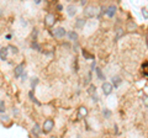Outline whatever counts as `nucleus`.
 <instances>
[{
	"instance_id": "f257e3e1",
	"label": "nucleus",
	"mask_w": 148,
	"mask_h": 138,
	"mask_svg": "<svg viewBox=\"0 0 148 138\" xmlns=\"http://www.w3.org/2000/svg\"><path fill=\"white\" fill-rule=\"evenodd\" d=\"M96 8L95 6H85L84 8V11H83V15H84V17H86V19H94V17L96 16Z\"/></svg>"
},
{
	"instance_id": "f03ea898",
	"label": "nucleus",
	"mask_w": 148,
	"mask_h": 138,
	"mask_svg": "<svg viewBox=\"0 0 148 138\" xmlns=\"http://www.w3.org/2000/svg\"><path fill=\"white\" fill-rule=\"evenodd\" d=\"M51 35L56 38H64L67 36V30L64 29V27L59 26V27H56L53 30V32H51Z\"/></svg>"
},
{
	"instance_id": "7ed1b4c3",
	"label": "nucleus",
	"mask_w": 148,
	"mask_h": 138,
	"mask_svg": "<svg viewBox=\"0 0 148 138\" xmlns=\"http://www.w3.org/2000/svg\"><path fill=\"white\" fill-rule=\"evenodd\" d=\"M53 128H54V121H53V120H52V118L45 120L43 126H42V132H45V133H49V132H52Z\"/></svg>"
},
{
	"instance_id": "20e7f679",
	"label": "nucleus",
	"mask_w": 148,
	"mask_h": 138,
	"mask_svg": "<svg viewBox=\"0 0 148 138\" xmlns=\"http://www.w3.org/2000/svg\"><path fill=\"white\" fill-rule=\"evenodd\" d=\"M43 24L47 26V27H52L54 24H56V15L52 12H48L47 15L45 16V21H43Z\"/></svg>"
},
{
	"instance_id": "39448f33",
	"label": "nucleus",
	"mask_w": 148,
	"mask_h": 138,
	"mask_svg": "<svg viewBox=\"0 0 148 138\" xmlns=\"http://www.w3.org/2000/svg\"><path fill=\"white\" fill-rule=\"evenodd\" d=\"M24 72H25V63L17 64V66L15 67V69H14V77H15L16 79H18V78L22 75Z\"/></svg>"
},
{
	"instance_id": "423d86ee",
	"label": "nucleus",
	"mask_w": 148,
	"mask_h": 138,
	"mask_svg": "<svg viewBox=\"0 0 148 138\" xmlns=\"http://www.w3.org/2000/svg\"><path fill=\"white\" fill-rule=\"evenodd\" d=\"M101 89H103V94L105 96H109L111 93H112V90H114L112 85H111L109 81H104L103 84H101Z\"/></svg>"
},
{
	"instance_id": "0eeeda50",
	"label": "nucleus",
	"mask_w": 148,
	"mask_h": 138,
	"mask_svg": "<svg viewBox=\"0 0 148 138\" xmlns=\"http://www.w3.org/2000/svg\"><path fill=\"white\" fill-rule=\"evenodd\" d=\"M116 12H117V6L116 5H109V6H106V16L110 17V19H112V17L116 15Z\"/></svg>"
},
{
	"instance_id": "6e6552de",
	"label": "nucleus",
	"mask_w": 148,
	"mask_h": 138,
	"mask_svg": "<svg viewBox=\"0 0 148 138\" xmlns=\"http://www.w3.org/2000/svg\"><path fill=\"white\" fill-rule=\"evenodd\" d=\"M110 84L112 85V88H114V89H117L119 86L122 84L121 77H120V75H115V77H112V79H111V83H110Z\"/></svg>"
},
{
	"instance_id": "1a4fd4ad",
	"label": "nucleus",
	"mask_w": 148,
	"mask_h": 138,
	"mask_svg": "<svg viewBox=\"0 0 148 138\" xmlns=\"http://www.w3.org/2000/svg\"><path fill=\"white\" fill-rule=\"evenodd\" d=\"M66 10H67L68 16H71V17H74L77 15V12H78V9H77V6L74 5V4H69Z\"/></svg>"
},
{
	"instance_id": "9d476101",
	"label": "nucleus",
	"mask_w": 148,
	"mask_h": 138,
	"mask_svg": "<svg viewBox=\"0 0 148 138\" xmlns=\"http://www.w3.org/2000/svg\"><path fill=\"white\" fill-rule=\"evenodd\" d=\"M31 133H32V135H34L36 138H37V137H40V136H41V133H42V128H41V126H40L37 122L34 125V127H32Z\"/></svg>"
},
{
	"instance_id": "9b49d317",
	"label": "nucleus",
	"mask_w": 148,
	"mask_h": 138,
	"mask_svg": "<svg viewBox=\"0 0 148 138\" xmlns=\"http://www.w3.org/2000/svg\"><path fill=\"white\" fill-rule=\"evenodd\" d=\"M95 74H96V78H98V80H100V81H105L106 80V75L104 74V72L101 70V68H99V67H96L95 68Z\"/></svg>"
},
{
	"instance_id": "f8f14e48",
	"label": "nucleus",
	"mask_w": 148,
	"mask_h": 138,
	"mask_svg": "<svg viewBox=\"0 0 148 138\" xmlns=\"http://www.w3.org/2000/svg\"><path fill=\"white\" fill-rule=\"evenodd\" d=\"M86 24V20L84 19V17H78V19L75 20V24H74V27L75 29H84V26Z\"/></svg>"
},
{
	"instance_id": "ddd939ff",
	"label": "nucleus",
	"mask_w": 148,
	"mask_h": 138,
	"mask_svg": "<svg viewBox=\"0 0 148 138\" xmlns=\"http://www.w3.org/2000/svg\"><path fill=\"white\" fill-rule=\"evenodd\" d=\"M67 36L69 41H72V42H78V40H79V35H78L77 31H69L67 32Z\"/></svg>"
},
{
	"instance_id": "4468645a",
	"label": "nucleus",
	"mask_w": 148,
	"mask_h": 138,
	"mask_svg": "<svg viewBox=\"0 0 148 138\" xmlns=\"http://www.w3.org/2000/svg\"><path fill=\"white\" fill-rule=\"evenodd\" d=\"M8 54H9L8 47H0V59H1L3 62L8 61Z\"/></svg>"
},
{
	"instance_id": "2eb2a0df",
	"label": "nucleus",
	"mask_w": 148,
	"mask_h": 138,
	"mask_svg": "<svg viewBox=\"0 0 148 138\" xmlns=\"http://www.w3.org/2000/svg\"><path fill=\"white\" fill-rule=\"evenodd\" d=\"M125 36V30L122 29V27H119V29H116V31H115V42H117V41L123 37Z\"/></svg>"
},
{
	"instance_id": "dca6fc26",
	"label": "nucleus",
	"mask_w": 148,
	"mask_h": 138,
	"mask_svg": "<svg viewBox=\"0 0 148 138\" xmlns=\"http://www.w3.org/2000/svg\"><path fill=\"white\" fill-rule=\"evenodd\" d=\"M82 54H83V57H84L85 61H95V56L94 54H90L86 49H82Z\"/></svg>"
},
{
	"instance_id": "f3484780",
	"label": "nucleus",
	"mask_w": 148,
	"mask_h": 138,
	"mask_svg": "<svg viewBox=\"0 0 148 138\" xmlns=\"http://www.w3.org/2000/svg\"><path fill=\"white\" fill-rule=\"evenodd\" d=\"M88 115V109L85 106H80L78 110V118H85Z\"/></svg>"
},
{
	"instance_id": "a211bd4d",
	"label": "nucleus",
	"mask_w": 148,
	"mask_h": 138,
	"mask_svg": "<svg viewBox=\"0 0 148 138\" xmlns=\"http://www.w3.org/2000/svg\"><path fill=\"white\" fill-rule=\"evenodd\" d=\"M38 83H40V78L38 77H32L31 79H30V85H31V90H34L36 89V86L38 85Z\"/></svg>"
},
{
	"instance_id": "6ab92c4d",
	"label": "nucleus",
	"mask_w": 148,
	"mask_h": 138,
	"mask_svg": "<svg viewBox=\"0 0 148 138\" xmlns=\"http://www.w3.org/2000/svg\"><path fill=\"white\" fill-rule=\"evenodd\" d=\"M29 99H30L34 104H36L37 106H41V102L36 99V96H35V91H34V90H30V91H29Z\"/></svg>"
},
{
	"instance_id": "aec40b11",
	"label": "nucleus",
	"mask_w": 148,
	"mask_h": 138,
	"mask_svg": "<svg viewBox=\"0 0 148 138\" xmlns=\"http://www.w3.org/2000/svg\"><path fill=\"white\" fill-rule=\"evenodd\" d=\"M31 48L36 51V52H42V47H41V44L37 42V41H32L31 42Z\"/></svg>"
},
{
	"instance_id": "412c9836",
	"label": "nucleus",
	"mask_w": 148,
	"mask_h": 138,
	"mask_svg": "<svg viewBox=\"0 0 148 138\" xmlns=\"http://www.w3.org/2000/svg\"><path fill=\"white\" fill-rule=\"evenodd\" d=\"M101 113H103L104 118H106V120H109L111 116H112V111H111V110H109V109H103Z\"/></svg>"
},
{
	"instance_id": "4be33fe9",
	"label": "nucleus",
	"mask_w": 148,
	"mask_h": 138,
	"mask_svg": "<svg viewBox=\"0 0 148 138\" xmlns=\"http://www.w3.org/2000/svg\"><path fill=\"white\" fill-rule=\"evenodd\" d=\"M86 91H88V94H89V95L96 94V86L91 83V84H89V88H88V90H86Z\"/></svg>"
},
{
	"instance_id": "5701e85b",
	"label": "nucleus",
	"mask_w": 148,
	"mask_h": 138,
	"mask_svg": "<svg viewBox=\"0 0 148 138\" xmlns=\"http://www.w3.org/2000/svg\"><path fill=\"white\" fill-rule=\"evenodd\" d=\"M6 111V105L4 100H0V115H4Z\"/></svg>"
},
{
	"instance_id": "b1692460",
	"label": "nucleus",
	"mask_w": 148,
	"mask_h": 138,
	"mask_svg": "<svg viewBox=\"0 0 148 138\" xmlns=\"http://www.w3.org/2000/svg\"><path fill=\"white\" fill-rule=\"evenodd\" d=\"M8 49H11L10 52H11V53H14V54H17V53H18V47H17V46L9 44V46H8Z\"/></svg>"
},
{
	"instance_id": "393cba45",
	"label": "nucleus",
	"mask_w": 148,
	"mask_h": 138,
	"mask_svg": "<svg viewBox=\"0 0 148 138\" xmlns=\"http://www.w3.org/2000/svg\"><path fill=\"white\" fill-rule=\"evenodd\" d=\"M37 37H38V29H34L31 33V38L32 41H37Z\"/></svg>"
},
{
	"instance_id": "a878e982",
	"label": "nucleus",
	"mask_w": 148,
	"mask_h": 138,
	"mask_svg": "<svg viewBox=\"0 0 148 138\" xmlns=\"http://www.w3.org/2000/svg\"><path fill=\"white\" fill-rule=\"evenodd\" d=\"M73 69H74V72H75V73L79 72V63H78V59H77V58L74 59V63H73Z\"/></svg>"
},
{
	"instance_id": "bb28decb",
	"label": "nucleus",
	"mask_w": 148,
	"mask_h": 138,
	"mask_svg": "<svg viewBox=\"0 0 148 138\" xmlns=\"http://www.w3.org/2000/svg\"><path fill=\"white\" fill-rule=\"evenodd\" d=\"M0 120H1L3 122H8L9 120H10V117H9V115L4 113V115H0Z\"/></svg>"
},
{
	"instance_id": "cd10ccee",
	"label": "nucleus",
	"mask_w": 148,
	"mask_h": 138,
	"mask_svg": "<svg viewBox=\"0 0 148 138\" xmlns=\"http://www.w3.org/2000/svg\"><path fill=\"white\" fill-rule=\"evenodd\" d=\"M106 15V6H101L100 8V12H99V17Z\"/></svg>"
},
{
	"instance_id": "c85d7f7f",
	"label": "nucleus",
	"mask_w": 148,
	"mask_h": 138,
	"mask_svg": "<svg viewBox=\"0 0 148 138\" xmlns=\"http://www.w3.org/2000/svg\"><path fill=\"white\" fill-rule=\"evenodd\" d=\"M135 30V29H137V25L135 24V22H132V21H130L128 22V31H131V30Z\"/></svg>"
},
{
	"instance_id": "c756f323",
	"label": "nucleus",
	"mask_w": 148,
	"mask_h": 138,
	"mask_svg": "<svg viewBox=\"0 0 148 138\" xmlns=\"http://www.w3.org/2000/svg\"><path fill=\"white\" fill-rule=\"evenodd\" d=\"M91 99H92V102H95V104L99 102V96H98V94H92L91 95Z\"/></svg>"
},
{
	"instance_id": "7c9ffc66",
	"label": "nucleus",
	"mask_w": 148,
	"mask_h": 138,
	"mask_svg": "<svg viewBox=\"0 0 148 138\" xmlns=\"http://www.w3.org/2000/svg\"><path fill=\"white\" fill-rule=\"evenodd\" d=\"M142 15H143V17H145V20L148 19V15H147V8H143V9H142Z\"/></svg>"
},
{
	"instance_id": "2f4dec72",
	"label": "nucleus",
	"mask_w": 148,
	"mask_h": 138,
	"mask_svg": "<svg viewBox=\"0 0 148 138\" xmlns=\"http://www.w3.org/2000/svg\"><path fill=\"white\" fill-rule=\"evenodd\" d=\"M73 49H74V52H78V49H79V43H78V42H74Z\"/></svg>"
},
{
	"instance_id": "473e14b6",
	"label": "nucleus",
	"mask_w": 148,
	"mask_h": 138,
	"mask_svg": "<svg viewBox=\"0 0 148 138\" xmlns=\"http://www.w3.org/2000/svg\"><path fill=\"white\" fill-rule=\"evenodd\" d=\"M95 68H96V61H92V62H91V67H90V69H91L90 72H94Z\"/></svg>"
},
{
	"instance_id": "72a5a7b5",
	"label": "nucleus",
	"mask_w": 148,
	"mask_h": 138,
	"mask_svg": "<svg viewBox=\"0 0 148 138\" xmlns=\"http://www.w3.org/2000/svg\"><path fill=\"white\" fill-rule=\"evenodd\" d=\"M20 78H21V79H22V81H25V80H27V72L25 70L24 73H22V75H21Z\"/></svg>"
},
{
	"instance_id": "f704fd0d",
	"label": "nucleus",
	"mask_w": 148,
	"mask_h": 138,
	"mask_svg": "<svg viewBox=\"0 0 148 138\" xmlns=\"http://www.w3.org/2000/svg\"><path fill=\"white\" fill-rule=\"evenodd\" d=\"M12 115L14 116H18V109L17 107H12Z\"/></svg>"
},
{
	"instance_id": "c9c22d12",
	"label": "nucleus",
	"mask_w": 148,
	"mask_h": 138,
	"mask_svg": "<svg viewBox=\"0 0 148 138\" xmlns=\"http://www.w3.org/2000/svg\"><path fill=\"white\" fill-rule=\"evenodd\" d=\"M56 9H57L58 11H62L63 10V5L62 4H56Z\"/></svg>"
},
{
	"instance_id": "e433bc0d",
	"label": "nucleus",
	"mask_w": 148,
	"mask_h": 138,
	"mask_svg": "<svg viewBox=\"0 0 148 138\" xmlns=\"http://www.w3.org/2000/svg\"><path fill=\"white\" fill-rule=\"evenodd\" d=\"M5 40L11 41V40H12V33H6V35H5Z\"/></svg>"
},
{
	"instance_id": "4c0bfd02",
	"label": "nucleus",
	"mask_w": 148,
	"mask_h": 138,
	"mask_svg": "<svg viewBox=\"0 0 148 138\" xmlns=\"http://www.w3.org/2000/svg\"><path fill=\"white\" fill-rule=\"evenodd\" d=\"M80 5L82 6H86L88 5V1H86V0H80Z\"/></svg>"
},
{
	"instance_id": "58836bf2",
	"label": "nucleus",
	"mask_w": 148,
	"mask_h": 138,
	"mask_svg": "<svg viewBox=\"0 0 148 138\" xmlns=\"http://www.w3.org/2000/svg\"><path fill=\"white\" fill-rule=\"evenodd\" d=\"M147 66H148V63H147V61L142 64V69H145V70H147Z\"/></svg>"
},
{
	"instance_id": "ea45409f",
	"label": "nucleus",
	"mask_w": 148,
	"mask_h": 138,
	"mask_svg": "<svg viewBox=\"0 0 148 138\" xmlns=\"http://www.w3.org/2000/svg\"><path fill=\"white\" fill-rule=\"evenodd\" d=\"M41 1H42V0H35V4H36V5H40Z\"/></svg>"
},
{
	"instance_id": "a19ab883",
	"label": "nucleus",
	"mask_w": 148,
	"mask_h": 138,
	"mask_svg": "<svg viewBox=\"0 0 148 138\" xmlns=\"http://www.w3.org/2000/svg\"><path fill=\"white\" fill-rule=\"evenodd\" d=\"M21 24H22V26H25V27L27 26V22H26V21H24V20H22V22H21Z\"/></svg>"
},
{
	"instance_id": "79ce46f5",
	"label": "nucleus",
	"mask_w": 148,
	"mask_h": 138,
	"mask_svg": "<svg viewBox=\"0 0 148 138\" xmlns=\"http://www.w3.org/2000/svg\"><path fill=\"white\" fill-rule=\"evenodd\" d=\"M3 15H4V11H3V9L0 8V16H3Z\"/></svg>"
},
{
	"instance_id": "37998d69",
	"label": "nucleus",
	"mask_w": 148,
	"mask_h": 138,
	"mask_svg": "<svg viewBox=\"0 0 148 138\" xmlns=\"http://www.w3.org/2000/svg\"><path fill=\"white\" fill-rule=\"evenodd\" d=\"M143 75H145V78H147V75H148V74H147V72H146V70L143 72Z\"/></svg>"
},
{
	"instance_id": "c03bdc74",
	"label": "nucleus",
	"mask_w": 148,
	"mask_h": 138,
	"mask_svg": "<svg viewBox=\"0 0 148 138\" xmlns=\"http://www.w3.org/2000/svg\"><path fill=\"white\" fill-rule=\"evenodd\" d=\"M51 138H57V137H54V136H53V137H51Z\"/></svg>"
},
{
	"instance_id": "a18cd8bd",
	"label": "nucleus",
	"mask_w": 148,
	"mask_h": 138,
	"mask_svg": "<svg viewBox=\"0 0 148 138\" xmlns=\"http://www.w3.org/2000/svg\"><path fill=\"white\" fill-rule=\"evenodd\" d=\"M78 138H80V137H78Z\"/></svg>"
}]
</instances>
